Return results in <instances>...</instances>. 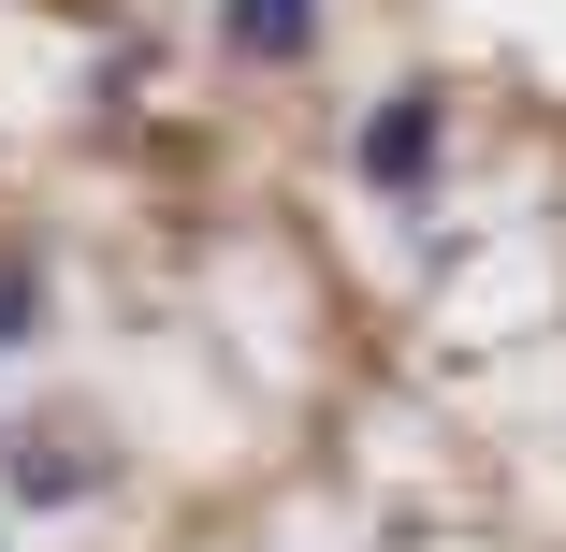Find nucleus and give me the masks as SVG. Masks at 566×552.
<instances>
[{
  "mask_svg": "<svg viewBox=\"0 0 566 552\" xmlns=\"http://www.w3.org/2000/svg\"><path fill=\"white\" fill-rule=\"evenodd\" d=\"M436 146H450L436 87H392L378 117H364V175H378V189H421V175H436Z\"/></svg>",
  "mask_w": 566,
  "mask_h": 552,
  "instance_id": "2",
  "label": "nucleus"
},
{
  "mask_svg": "<svg viewBox=\"0 0 566 552\" xmlns=\"http://www.w3.org/2000/svg\"><path fill=\"white\" fill-rule=\"evenodd\" d=\"M218 44L291 73V59H319V0H218Z\"/></svg>",
  "mask_w": 566,
  "mask_h": 552,
  "instance_id": "3",
  "label": "nucleus"
},
{
  "mask_svg": "<svg viewBox=\"0 0 566 552\" xmlns=\"http://www.w3.org/2000/svg\"><path fill=\"white\" fill-rule=\"evenodd\" d=\"M30 320H44V262H30V248H0V364L30 350Z\"/></svg>",
  "mask_w": 566,
  "mask_h": 552,
  "instance_id": "4",
  "label": "nucleus"
},
{
  "mask_svg": "<svg viewBox=\"0 0 566 552\" xmlns=\"http://www.w3.org/2000/svg\"><path fill=\"white\" fill-rule=\"evenodd\" d=\"M102 480H117V451H102L87 421H15V436H0V494H15V509H73Z\"/></svg>",
  "mask_w": 566,
  "mask_h": 552,
  "instance_id": "1",
  "label": "nucleus"
}]
</instances>
